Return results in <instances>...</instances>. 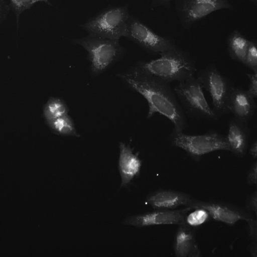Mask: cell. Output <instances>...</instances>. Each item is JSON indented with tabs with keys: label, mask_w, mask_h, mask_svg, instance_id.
I'll use <instances>...</instances> for the list:
<instances>
[{
	"label": "cell",
	"mask_w": 257,
	"mask_h": 257,
	"mask_svg": "<svg viewBox=\"0 0 257 257\" xmlns=\"http://www.w3.org/2000/svg\"><path fill=\"white\" fill-rule=\"evenodd\" d=\"M118 77L147 100V118L159 113L171 121L174 129L183 131L187 127L186 115L169 83L145 72L137 65L119 73Z\"/></svg>",
	"instance_id": "cell-1"
},
{
	"label": "cell",
	"mask_w": 257,
	"mask_h": 257,
	"mask_svg": "<svg viewBox=\"0 0 257 257\" xmlns=\"http://www.w3.org/2000/svg\"><path fill=\"white\" fill-rule=\"evenodd\" d=\"M149 61H140L137 65L145 72L169 83L183 81L193 76L196 63L190 54L177 45Z\"/></svg>",
	"instance_id": "cell-2"
},
{
	"label": "cell",
	"mask_w": 257,
	"mask_h": 257,
	"mask_svg": "<svg viewBox=\"0 0 257 257\" xmlns=\"http://www.w3.org/2000/svg\"><path fill=\"white\" fill-rule=\"evenodd\" d=\"M72 42L82 46L87 51V58L90 62V71L94 76L104 72L125 53V50L120 45L119 40L88 35L73 39Z\"/></svg>",
	"instance_id": "cell-3"
},
{
	"label": "cell",
	"mask_w": 257,
	"mask_h": 257,
	"mask_svg": "<svg viewBox=\"0 0 257 257\" xmlns=\"http://www.w3.org/2000/svg\"><path fill=\"white\" fill-rule=\"evenodd\" d=\"M169 144L184 150L196 162L202 156L216 151H229L226 136L215 130L209 131L202 135H190L173 128L168 136Z\"/></svg>",
	"instance_id": "cell-4"
},
{
	"label": "cell",
	"mask_w": 257,
	"mask_h": 257,
	"mask_svg": "<svg viewBox=\"0 0 257 257\" xmlns=\"http://www.w3.org/2000/svg\"><path fill=\"white\" fill-rule=\"evenodd\" d=\"M130 16L128 5L109 6L81 25L89 35L119 40L124 37Z\"/></svg>",
	"instance_id": "cell-5"
},
{
	"label": "cell",
	"mask_w": 257,
	"mask_h": 257,
	"mask_svg": "<svg viewBox=\"0 0 257 257\" xmlns=\"http://www.w3.org/2000/svg\"><path fill=\"white\" fill-rule=\"evenodd\" d=\"M203 88L199 80L193 75L179 82L174 91L186 116L197 120L216 121L219 118L208 104Z\"/></svg>",
	"instance_id": "cell-6"
},
{
	"label": "cell",
	"mask_w": 257,
	"mask_h": 257,
	"mask_svg": "<svg viewBox=\"0 0 257 257\" xmlns=\"http://www.w3.org/2000/svg\"><path fill=\"white\" fill-rule=\"evenodd\" d=\"M203 88L212 99V109L219 118L229 113L228 103L235 87L233 82L222 75L215 64H209L197 74Z\"/></svg>",
	"instance_id": "cell-7"
},
{
	"label": "cell",
	"mask_w": 257,
	"mask_h": 257,
	"mask_svg": "<svg viewBox=\"0 0 257 257\" xmlns=\"http://www.w3.org/2000/svg\"><path fill=\"white\" fill-rule=\"evenodd\" d=\"M124 37L152 55L160 54L176 45L173 38L158 34L133 15L128 17Z\"/></svg>",
	"instance_id": "cell-8"
},
{
	"label": "cell",
	"mask_w": 257,
	"mask_h": 257,
	"mask_svg": "<svg viewBox=\"0 0 257 257\" xmlns=\"http://www.w3.org/2000/svg\"><path fill=\"white\" fill-rule=\"evenodd\" d=\"M232 10L228 0H175V10L181 27L189 30L197 22L215 11Z\"/></svg>",
	"instance_id": "cell-9"
},
{
	"label": "cell",
	"mask_w": 257,
	"mask_h": 257,
	"mask_svg": "<svg viewBox=\"0 0 257 257\" xmlns=\"http://www.w3.org/2000/svg\"><path fill=\"white\" fill-rule=\"evenodd\" d=\"M185 206L191 210L203 208L208 212L211 218L228 226H233L241 220H245L247 223L256 220L251 212L244 207L223 201H203L191 197Z\"/></svg>",
	"instance_id": "cell-10"
},
{
	"label": "cell",
	"mask_w": 257,
	"mask_h": 257,
	"mask_svg": "<svg viewBox=\"0 0 257 257\" xmlns=\"http://www.w3.org/2000/svg\"><path fill=\"white\" fill-rule=\"evenodd\" d=\"M191 210L187 207L180 209H155L152 212L128 216L123 223L138 227L156 225H179L186 221V216Z\"/></svg>",
	"instance_id": "cell-11"
},
{
	"label": "cell",
	"mask_w": 257,
	"mask_h": 257,
	"mask_svg": "<svg viewBox=\"0 0 257 257\" xmlns=\"http://www.w3.org/2000/svg\"><path fill=\"white\" fill-rule=\"evenodd\" d=\"M119 149L118 169L121 180L120 187H127L139 176L143 161L139 157V152L134 153V148L129 145L120 142Z\"/></svg>",
	"instance_id": "cell-12"
},
{
	"label": "cell",
	"mask_w": 257,
	"mask_h": 257,
	"mask_svg": "<svg viewBox=\"0 0 257 257\" xmlns=\"http://www.w3.org/2000/svg\"><path fill=\"white\" fill-rule=\"evenodd\" d=\"M254 99L247 90L235 86L229 100V113L231 112L235 118L248 123L256 109Z\"/></svg>",
	"instance_id": "cell-13"
},
{
	"label": "cell",
	"mask_w": 257,
	"mask_h": 257,
	"mask_svg": "<svg viewBox=\"0 0 257 257\" xmlns=\"http://www.w3.org/2000/svg\"><path fill=\"white\" fill-rule=\"evenodd\" d=\"M196 229L186 221L178 225L173 243L176 256L199 257L201 255L196 239Z\"/></svg>",
	"instance_id": "cell-14"
},
{
	"label": "cell",
	"mask_w": 257,
	"mask_h": 257,
	"mask_svg": "<svg viewBox=\"0 0 257 257\" xmlns=\"http://www.w3.org/2000/svg\"><path fill=\"white\" fill-rule=\"evenodd\" d=\"M228 130L226 138L229 151L234 156L241 158L247 153L250 135L248 123L233 116L228 121Z\"/></svg>",
	"instance_id": "cell-15"
},
{
	"label": "cell",
	"mask_w": 257,
	"mask_h": 257,
	"mask_svg": "<svg viewBox=\"0 0 257 257\" xmlns=\"http://www.w3.org/2000/svg\"><path fill=\"white\" fill-rule=\"evenodd\" d=\"M191 196L185 192L171 189H159L149 194L146 202L154 209H174L186 204Z\"/></svg>",
	"instance_id": "cell-16"
},
{
	"label": "cell",
	"mask_w": 257,
	"mask_h": 257,
	"mask_svg": "<svg viewBox=\"0 0 257 257\" xmlns=\"http://www.w3.org/2000/svg\"><path fill=\"white\" fill-rule=\"evenodd\" d=\"M249 43V40L238 30L231 32L227 38V50L230 58L243 64Z\"/></svg>",
	"instance_id": "cell-17"
},
{
	"label": "cell",
	"mask_w": 257,
	"mask_h": 257,
	"mask_svg": "<svg viewBox=\"0 0 257 257\" xmlns=\"http://www.w3.org/2000/svg\"><path fill=\"white\" fill-rule=\"evenodd\" d=\"M50 131L57 135L78 137L73 118L68 114L45 122Z\"/></svg>",
	"instance_id": "cell-18"
},
{
	"label": "cell",
	"mask_w": 257,
	"mask_h": 257,
	"mask_svg": "<svg viewBox=\"0 0 257 257\" xmlns=\"http://www.w3.org/2000/svg\"><path fill=\"white\" fill-rule=\"evenodd\" d=\"M69 108L66 102L58 97H50L42 109V117L47 122L68 114Z\"/></svg>",
	"instance_id": "cell-19"
},
{
	"label": "cell",
	"mask_w": 257,
	"mask_h": 257,
	"mask_svg": "<svg viewBox=\"0 0 257 257\" xmlns=\"http://www.w3.org/2000/svg\"><path fill=\"white\" fill-rule=\"evenodd\" d=\"M9 2L11 11L16 16L17 25H19L21 15L25 11L31 9L36 3L43 2L48 5H51L49 0H9Z\"/></svg>",
	"instance_id": "cell-20"
},
{
	"label": "cell",
	"mask_w": 257,
	"mask_h": 257,
	"mask_svg": "<svg viewBox=\"0 0 257 257\" xmlns=\"http://www.w3.org/2000/svg\"><path fill=\"white\" fill-rule=\"evenodd\" d=\"M194 210L192 212L187 214L186 217V222L189 225L197 228L211 219L206 210L201 208Z\"/></svg>",
	"instance_id": "cell-21"
},
{
	"label": "cell",
	"mask_w": 257,
	"mask_h": 257,
	"mask_svg": "<svg viewBox=\"0 0 257 257\" xmlns=\"http://www.w3.org/2000/svg\"><path fill=\"white\" fill-rule=\"evenodd\" d=\"M254 73H257V41L249 40L248 47L243 64Z\"/></svg>",
	"instance_id": "cell-22"
},
{
	"label": "cell",
	"mask_w": 257,
	"mask_h": 257,
	"mask_svg": "<svg viewBox=\"0 0 257 257\" xmlns=\"http://www.w3.org/2000/svg\"><path fill=\"white\" fill-rule=\"evenodd\" d=\"M244 208L250 212H254L257 215V191L248 195L245 201Z\"/></svg>",
	"instance_id": "cell-23"
},
{
	"label": "cell",
	"mask_w": 257,
	"mask_h": 257,
	"mask_svg": "<svg viewBox=\"0 0 257 257\" xmlns=\"http://www.w3.org/2000/svg\"><path fill=\"white\" fill-rule=\"evenodd\" d=\"M246 75L249 79L247 90L253 97L256 98L257 97V73H247Z\"/></svg>",
	"instance_id": "cell-24"
},
{
	"label": "cell",
	"mask_w": 257,
	"mask_h": 257,
	"mask_svg": "<svg viewBox=\"0 0 257 257\" xmlns=\"http://www.w3.org/2000/svg\"><path fill=\"white\" fill-rule=\"evenodd\" d=\"M246 181L248 185L257 184V161H255L250 166L246 175Z\"/></svg>",
	"instance_id": "cell-25"
},
{
	"label": "cell",
	"mask_w": 257,
	"mask_h": 257,
	"mask_svg": "<svg viewBox=\"0 0 257 257\" xmlns=\"http://www.w3.org/2000/svg\"><path fill=\"white\" fill-rule=\"evenodd\" d=\"M10 11L8 0H0V25L7 18Z\"/></svg>",
	"instance_id": "cell-26"
},
{
	"label": "cell",
	"mask_w": 257,
	"mask_h": 257,
	"mask_svg": "<svg viewBox=\"0 0 257 257\" xmlns=\"http://www.w3.org/2000/svg\"><path fill=\"white\" fill-rule=\"evenodd\" d=\"M171 1L172 0H151V6L153 8L163 7L170 9Z\"/></svg>",
	"instance_id": "cell-27"
},
{
	"label": "cell",
	"mask_w": 257,
	"mask_h": 257,
	"mask_svg": "<svg viewBox=\"0 0 257 257\" xmlns=\"http://www.w3.org/2000/svg\"><path fill=\"white\" fill-rule=\"evenodd\" d=\"M249 153L253 159L257 158V140H255L250 145Z\"/></svg>",
	"instance_id": "cell-28"
},
{
	"label": "cell",
	"mask_w": 257,
	"mask_h": 257,
	"mask_svg": "<svg viewBox=\"0 0 257 257\" xmlns=\"http://www.w3.org/2000/svg\"><path fill=\"white\" fill-rule=\"evenodd\" d=\"M248 250L252 257H257V241H252L249 245Z\"/></svg>",
	"instance_id": "cell-29"
},
{
	"label": "cell",
	"mask_w": 257,
	"mask_h": 257,
	"mask_svg": "<svg viewBox=\"0 0 257 257\" xmlns=\"http://www.w3.org/2000/svg\"><path fill=\"white\" fill-rule=\"evenodd\" d=\"M106 1H108V0H106Z\"/></svg>",
	"instance_id": "cell-30"
}]
</instances>
